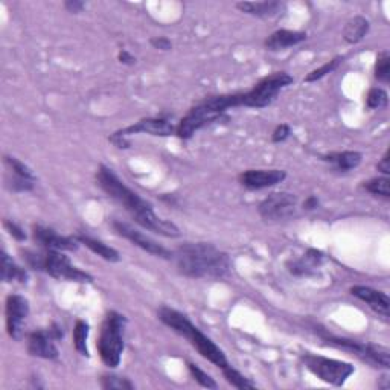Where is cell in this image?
<instances>
[{"instance_id":"6da1fadb","label":"cell","mask_w":390,"mask_h":390,"mask_svg":"<svg viewBox=\"0 0 390 390\" xmlns=\"http://www.w3.org/2000/svg\"><path fill=\"white\" fill-rule=\"evenodd\" d=\"M96 183L108 197L124 206L125 211L131 215V218L146 231L168 236V238L180 236L179 227L174 222L156 215L151 203L144 200L137 192L131 191L108 166L100 165V168L96 171Z\"/></svg>"},{"instance_id":"7a4b0ae2","label":"cell","mask_w":390,"mask_h":390,"mask_svg":"<svg viewBox=\"0 0 390 390\" xmlns=\"http://www.w3.org/2000/svg\"><path fill=\"white\" fill-rule=\"evenodd\" d=\"M172 257L179 273L192 279H222L231 273V257L209 242H186Z\"/></svg>"},{"instance_id":"3957f363","label":"cell","mask_w":390,"mask_h":390,"mask_svg":"<svg viewBox=\"0 0 390 390\" xmlns=\"http://www.w3.org/2000/svg\"><path fill=\"white\" fill-rule=\"evenodd\" d=\"M159 319L162 320L166 326H170L174 332H177L179 336H182L190 341L201 357L211 361L212 365L220 369L229 366L225 352H222L206 334L201 332L190 319L183 316L182 312L172 310L170 306H162V308L159 310Z\"/></svg>"},{"instance_id":"277c9868","label":"cell","mask_w":390,"mask_h":390,"mask_svg":"<svg viewBox=\"0 0 390 390\" xmlns=\"http://www.w3.org/2000/svg\"><path fill=\"white\" fill-rule=\"evenodd\" d=\"M127 323V317L121 314V312L110 311L104 317V322L101 325L100 339H98V352H100L102 363L111 369L121 365Z\"/></svg>"},{"instance_id":"5b68a950","label":"cell","mask_w":390,"mask_h":390,"mask_svg":"<svg viewBox=\"0 0 390 390\" xmlns=\"http://www.w3.org/2000/svg\"><path fill=\"white\" fill-rule=\"evenodd\" d=\"M292 84V76L287 72H275L260 82H256L253 89L240 93L241 107L264 108L273 102L285 87Z\"/></svg>"},{"instance_id":"8992f818","label":"cell","mask_w":390,"mask_h":390,"mask_svg":"<svg viewBox=\"0 0 390 390\" xmlns=\"http://www.w3.org/2000/svg\"><path fill=\"white\" fill-rule=\"evenodd\" d=\"M302 361L311 374H314L319 380L332 386H343L346 380L355 372V367L351 363L322 357V355L305 354Z\"/></svg>"},{"instance_id":"52a82bcc","label":"cell","mask_w":390,"mask_h":390,"mask_svg":"<svg viewBox=\"0 0 390 390\" xmlns=\"http://www.w3.org/2000/svg\"><path fill=\"white\" fill-rule=\"evenodd\" d=\"M320 337H322V340H325V343L336 346L339 349L352 352L357 355L358 358L366 361L369 365H372L374 367H385V369L390 367V352L387 347L361 343V341L345 337H336L328 332H320Z\"/></svg>"},{"instance_id":"ba28073f","label":"cell","mask_w":390,"mask_h":390,"mask_svg":"<svg viewBox=\"0 0 390 390\" xmlns=\"http://www.w3.org/2000/svg\"><path fill=\"white\" fill-rule=\"evenodd\" d=\"M222 117H225V113H221L218 108H215L211 100L206 98L205 101L198 102L197 106L187 111V115L179 122L176 135L180 139H183V141H187V139H191L197 131L222 119Z\"/></svg>"},{"instance_id":"9c48e42d","label":"cell","mask_w":390,"mask_h":390,"mask_svg":"<svg viewBox=\"0 0 390 390\" xmlns=\"http://www.w3.org/2000/svg\"><path fill=\"white\" fill-rule=\"evenodd\" d=\"M176 128L170 119H165V117H145L139 122L130 125V127H125L122 130H117L116 133L111 135L108 139L110 142H113L117 148H128L130 141L128 136H133L137 133H146L151 136H171L176 133Z\"/></svg>"},{"instance_id":"30bf717a","label":"cell","mask_w":390,"mask_h":390,"mask_svg":"<svg viewBox=\"0 0 390 390\" xmlns=\"http://www.w3.org/2000/svg\"><path fill=\"white\" fill-rule=\"evenodd\" d=\"M41 271H46L49 276L55 277L58 281H71L80 284H92L93 276L87 271L75 267L72 261L69 260L62 252H55V250H46L43 255V267Z\"/></svg>"},{"instance_id":"8fae6325","label":"cell","mask_w":390,"mask_h":390,"mask_svg":"<svg viewBox=\"0 0 390 390\" xmlns=\"http://www.w3.org/2000/svg\"><path fill=\"white\" fill-rule=\"evenodd\" d=\"M297 207V197L295 194L281 191L273 192L264 198L257 212L266 221H282L292 217Z\"/></svg>"},{"instance_id":"7c38bea8","label":"cell","mask_w":390,"mask_h":390,"mask_svg":"<svg viewBox=\"0 0 390 390\" xmlns=\"http://www.w3.org/2000/svg\"><path fill=\"white\" fill-rule=\"evenodd\" d=\"M111 226H113L115 231L121 236H124L125 240L131 241L139 249L145 250L146 253L154 255L157 257H163V260H172V252H170L168 249L163 247L162 244H159L152 238H150V236H146L141 231H137V229H135L133 226L127 225V222L113 221V225H111Z\"/></svg>"},{"instance_id":"4fadbf2b","label":"cell","mask_w":390,"mask_h":390,"mask_svg":"<svg viewBox=\"0 0 390 390\" xmlns=\"http://www.w3.org/2000/svg\"><path fill=\"white\" fill-rule=\"evenodd\" d=\"M30 314V302L20 295H10L6 297L5 316H6V332L14 340L22 337L23 322Z\"/></svg>"},{"instance_id":"5bb4252c","label":"cell","mask_w":390,"mask_h":390,"mask_svg":"<svg viewBox=\"0 0 390 390\" xmlns=\"http://www.w3.org/2000/svg\"><path fill=\"white\" fill-rule=\"evenodd\" d=\"M32 236L38 246L45 250H55V252H75L80 246V241L76 236H65L60 235L45 226H34L32 227Z\"/></svg>"},{"instance_id":"9a60e30c","label":"cell","mask_w":390,"mask_h":390,"mask_svg":"<svg viewBox=\"0 0 390 390\" xmlns=\"http://www.w3.org/2000/svg\"><path fill=\"white\" fill-rule=\"evenodd\" d=\"M285 179H287V172L282 170H247L240 174V183L250 191L276 186Z\"/></svg>"},{"instance_id":"2e32d148","label":"cell","mask_w":390,"mask_h":390,"mask_svg":"<svg viewBox=\"0 0 390 390\" xmlns=\"http://www.w3.org/2000/svg\"><path fill=\"white\" fill-rule=\"evenodd\" d=\"M27 354L31 357L43 360H57L60 352L55 346V339L51 336L49 330L34 331L27 337Z\"/></svg>"},{"instance_id":"e0dca14e","label":"cell","mask_w":390,"mask_h":390,"mask_svg":"<svg viewBox=\"0 0 390 390\" xmlns=\"http://www.w3.org/2000/svg\"><path fill=\"white\" fill-rule=\"evenodd\" d=\"M351 295L367 303L369 308L374 310L378 316H381L385 320H389L390 301L386 292L374 290L371 287H365V285H355V287L351 288Z\"/></svg>"},{"instance_id":"ac0fdd59","label":"cell","mask_w":390,"mask_h":390,"mask_svg":"<svg viewBox=\"0 0 390 390\" xmlns=\"http://www.w3.org/2000/svg\"><path fill=\"white\" fill-rule=\"evenodd\" d=\"M325 262V253L322 250L308 249L303 256L287 261L288 271L295 276H312L317 268Z\"/></svg>"},{"instance_id":"d6986e66","label":"cell","mask_w":390,"mask_h":390,"mask_svg":"<svg viewBox=\"0 0 390 390\" xmlns=\"http://www.w3.org/2000/svg\"><path fill=\"white\" fill-rule=\"evenodd\" d=\"M305 40H306L305 32L279 30L271 34L264 45H266V49L270 52H279V51H284V49L301 45Z\"/></svg>"},{"instance_id":"ffe728a7","label":"cell","mask_w":390,"mask_h":390,"mask_svg":"<svg viewBox=\"0 0 390 390\" xmlns=\"http://www.w3.org/2000/svg\"><path fill=\"white\" fill-rule=\"evenodd\" d=\"M236 8L241 12H246L249 16L253 17H275L284 11L285 5L282 2H276V0H270V2H238Z\"/></svg>"},{"instance_id":"44dd1931","label":"cell","mask_w":390,"mask_h":390,"mask_svg":"<svg viewBox=\"0 0 390 390\" xmlns=\"http://www.w3.org/2000/svg\"><path fill=\"white\" fill-rule=\"evenodd\" d=\"M369 30H371L369 20L363 16H355L347 20L343 27V40L349 45H357L367 36Z\"/></svg>"},{"instance_id":"7402d4cb","label":"cell","mask_w":390,"mask_h":390,"mask_svg":"<svg viewBox=\"0 0 390 390\" xmlns=\"http://www.w3.org/2000/svg\"><path fill=\"white\" fill-rule=\"evenodd\" d=\"M76 240L80 241V244H84L87 249L92 250V252L98 256H101L102 260H106L108 262H119L121 255L116 249L108 247L107 244H104L100 240H95L89 235H76Z\"/></svg>"},{"instance_id":"603a6c76","label":"cell","mask_w":390,"mask_h":390,"mask_svg":"<svg viewBox=\"0 0 390 390\" xmlns=\"http://www.w3.org/2000/svg\"><path fill=\"white\" fill-rule=\"evenodd\" d=\"M323 160L336 165L339 171H351L358 168L361 160H363V156L357 151H343V152H332V154L325 156Z\"/></svg>"},{"instance_id":"cb8c5ba5","label":"cell","mask_w":390,"mask_h":390,"mask_svg":"<svg viewBox=\"0 0 390 390\" xmlns=\"http://www.w3.org/2000/svg\"><path fill=\"white\" fill-rule=\"evenodd\" d=\"M2 281L3 282L17 281L20 284H25L27 281V271L22 267H19L5 250H2Z\"/></svg>"},{"instance_id":"d4e9b609","label":"cell","mask_w":390,"mask_h":390,"mask_svg":"<svg viewBox=\"0 0 390 390\" xmlns=\"http://www.w3.org/2000/svg\"><path fill=\"white\" fill-rule=\"evenodd\" d=\"M87 339H89V323L86 320H76L73 328V346L78 354L82 357H89V347H87Z\"/></svg>"},{"instance_id":"484cf974","label":"cell","mask_w":390,"mask_h":390,"mask_svg":"<svg viewBox=\"0 0 390 390\" xmlns=\"http://www.w3.org/2000/svg\"><path fill=\"white\" fill-rule=\"evenodd\" d=\"M222 374H225V378L229 382V385H232L236 389H241V390H247V389H256V385L253 381H250L249 378L244 377L241 372L236 371L235 367H232L231 365L226 366L225 369H221Z\"/></svg>"},{"instance_id":"4316f807","label":"cell","mask_w":390,"mask_h":390,"mask_svg":"<svg viewBox=\"0 0 390 390\" xmlns=\"http://www.w3.org/2000/svg\"><path fill=\"white\" fill-rule=\"evenodd\" d=\"M343 60H345V57H336V58H332L331 61L325 62L323 66H320V67L314 69V71H312V72H310L308 75L305 76L303 81H305V82H316V81H319V80L325 78L326 75H330V73H332L334 71H336V69L341 65V62H343Z\"/></svg>"},{"instance_id":"83f0119b","label":"cell","mask_w":390,"mask_h":390,"mask_svg":"<svg viewBox=\"0 0 390 390\" xmlns=\"http://www.w3.org/2000/svg\"><path fill=\"white\" fill-rule=\"evenodd\" d=\"M5 163L12 171L14 176L22 177V179H26V180H32V182H36V174L32 172V170L30 168V166L25 165L23 162H20L19 159L12 157V156H5Z\"/></svg>"},{"instance_id":"f1b7e54d","label":"cell","mask_w":390,"mask_h":390,"mask_svg":"<svg viewBox=\"0 0 390 390\" xmlns=\"http://www.w3.org/2000/svg\"><path fill=\"white\" fill-rule=\"evenodd\" d=\"M389 183H390V180L386 176L385 177H375V179H371V180H367V182H365L363 187L367 192H371L374 195H380V197L387 200L390 197Z\"/></svg>"},{"instance_id":"f546056e","label":"cell","mask_w":390,"mask_h":390,"mask_svg":"<svg viewBox=\"0 0 390 390\" xmlns=\"http://www.w3.org/2000/svg\"><path fill=\"white\" fill-rule=\"evenodd\" d=\"M101 387L106 390H131L135 385L128 378L117 377V375H102Z\"/></svg>"},{"instance_id":"4dcf8cb0","label":"cell","mask_w":390,"mask_h":390,"mask_svg":"<svg viewBox=\"0 0 390 390\" xmlns=\"http://www.w3.org/2000/svg\"><path fill=\"white\" fill-rule=\"evenodd\" d=\"M387 102H389V96H387V92L385 89L374 87V89L369 90L367 98H366V104H367L369 108H372V110L382 108V107L387 106Z\"/></svg>"},{"instance_id":"1f68e13d","label":"cell","mask_w":390,"mask_h":390,"mask_svg":"<svg viewBox=\"0 0 390 390\" xmlns=\"http://www.w3.org/2000/svg\"><path fill=\"white\" fill-rule=\"evenodd\" d=\"M375 78L381 82H389L390 78V55L387 51H382L375 62Z\"/></svg>"},{"instance_id":"d6a6232c","label":"cell","mask_w":390,"mask_h":390,"mask_svg":"<svg viewBox=\"0 0 390 390\" xmlns=\"http://www.w3.org/2000/svg\"><path fill=\"white\" fill-rule=\"evenodd\" d=\"M187 369H190V374L192 375V378L197 381L200 386H203L206 389H217L218 387L217 381H215L207 372H205L203 369H200L197 365H194L190 361V363H187Z\"/></svg>"},{"instance_id":"836d02e7","label":"cell","mask_w":390,"mask_h":390,"mask_svg":"<svg viewBox=\"0 0 390 390\" xmlns=\"http://www.w3.org/2000/svg\"><path fill=\"white\" fill-rule=\"evenodd\" d=\"M10 187L16 192H27V191L34 190V182L32 180H26V179L14 176V179L10 182Z\"/></svg>"},{"instance_id":"e575fe53","label":"cell","mask_w":390,"mask_h":390,"mask_svg":"<svg viewBox=\"0 0 390 390\" xmlns=\"http://www.w3.org/2000/svg\"><path fill=\"white\" fill-rule=\"evenodd\" d=\"M290 135H291V128H290L288 124L277 125V127L273 131V135H271V142H273V144L285 142L290 137Z\"/></svg>"},{"instance_id":"d590c367","label":"cell","mask_w":390,"mask_h":390,"mask_svg":"<svg viewBox=\"0 0 390 390\" xmlns=\"http://www.w3.org/2000/svg\"><path fill=\"white\" fill-rule=\"evenodd\" d=\"M3 226L6 227V231H8L11 233L12 238H16L17 241H25L26 240V233L22 227H20L19 225H16L14 221H8V220H5L3 221Z\"/></svg>"},{"instance_id":"8d00e7d4","label":"cell","mask_w":390,"mask_h":390,"mask_svg":"<svg viewBox=\"0 0 390 390\" xmlns=\"http://www.w3.org/2000/svg\"><path fill=\"white\" fill-rule=\"evenodd\" d=\"M150 45L154 49H157V51H171L172 49L171 40L166 37H152L150 40Z\"/></svg>"},{"instance_id":"74e56055","label":"cell","mask_w":390,"mask_h":390,"mask_svg":"<svg viewBox=\"0 0 390 390\" xmlns=\"http://www.w3.org/2000/svg\"><path fill=\"white\" fill-rule=\"evenodd\" d=\"M65 8L72 14H80L86 8V3L81 2V0H67V2H65Z\"/></svg>"},{"instance_id":"f35d334b","label":"cell","mask_w":390,"mask_h":390,"mask_svg":"<svg viewBox=\"0 0 390 390\" xmlns=\"http://www.w3.org/2000/svg\"><path fill=\"white\" fill-rule=\"evenodd\" d=\"M377 170L380 171V172H382L385 174V176L387 177L389 174H390V163H389V151H386L385 152V156H382V159L380 160L378 162V165H377Z\"/></svg>"},{"instance_id":"ab89813d","label":"cell","mask_w":390,"mask_h":390,"mask_svg":"<svg viewBox=\"0 0 390 390\" xmlns=\"http://www.w3.org/2000/svg\"><path fill=\"white\" fill-rule=\"evenodd\" d=\"M117 60H119V62H122V65H127V66H133L135 62H136V57H133L128 51H121L119 55H117Z\"/></svg>"},{"instance_id":"60d3db41","label":"cell","mask_w":390,"mask_h":390,"mask_svg":"<svg viewBox=\"0 0 390 390\" xmlns=\"http://www.w3.org/2000/svg\"><path fill=\"white\" fill-rule=\"evenodd\" d=\"M319 205L320 201L316 195H310V197L303 201V209L305 211H314V209L319 207Z\"/></svg>"}]
</instances>
